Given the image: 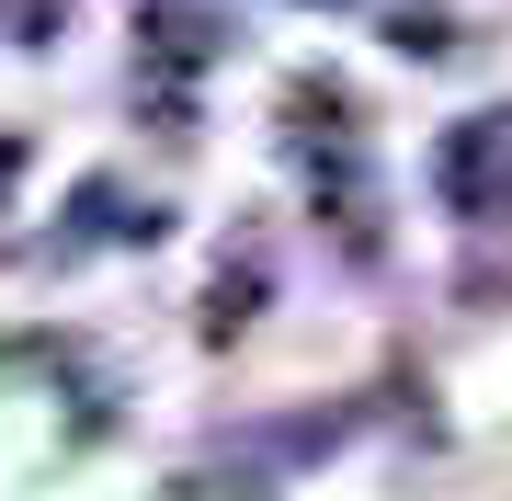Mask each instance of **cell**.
<instances>
[{"label": "cell", "mask_w": 512, "mask_h": 501, "mask_svg": "<svg viewBox=\"0 0 512 501\" xmlns=\"http://www.w3.org/2000/svg\"><path fill=\"white\" fill-rule=\"evenodd\" d=\"M433 194H444V217H467V228L512 217V114H467V126L433 137Z\"/></svg>", "instance_id": "1"}, {"label": "cell", "mask_w": 512, "mask_h": 501, "mask_svg": "<svg viewBox=\"0 0 512 501\" xmlns=\"http://www.w3.org/2000/svg\"><path fill=\"white\" fill-rule=\"evenodd\" d=\"M57 12H69V0H0V23H12V35H46Z\"/></svg>", "instance_id": "2"}]
</instances>
